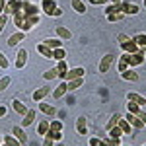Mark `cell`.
<instances>
[{
    "instance_id": "6da1fadb",
    "label": "cell",
    "mask_w": 146,
    "mask_h": 146,
    "mask_svg": "<svg viewBox=\"0 0 146 146\" xmlns=\"http://www.w3.org/2000/svg\"><path fill=\"white\" fill-rule=\"evenodd\" d=\"M12 20H14V25L18 27V31L27 33V31H31L35 25L39 23L41 16H25V14L20 10L18 14H14V16H12Z\"/></svg>"
},
{
    "instance_id": "7a4b0ae2",
    "label": "cell",
    "mask_w": 146,
    "mask_h": 146,
    "mask_svg": "<svg viewBox=\"0 0 146 146\" xmlns=\"http://www.w3.org/2000/svg\"><path fill=\"white\" fill-rule=\"evenodd\" d=\"M62 133H64V121L60 119V121H49V131H47V135L49 138H53L55 142H60L62 140Z\"/></svg>"
},
{
    "instance_id": "3957f363",
    "label": "cell",
    "mask_w": 146,
    "mask_h": 146,
    "mask_svg": "<svg viewBox=\"0 0 146 146\" xmlns=\"http://www.w3.org/2000/svg\"><path fill=\"white\" fill-rule=\"evenodd\" d=\"M41 12H45L47 16H51V18L62 16V10H60V6L56 4L55 0H41Z\"/></svg>"
},
{
    "instance_id": "277c9868",
    "label": "cell",
    "mask_w": 146,
    "mask_h": 146,
    "mask_svg": "<svg viewBox=\"0 0 146 146\" xmlns=\"http://www.w3.org/2000/svg\"><path fill=\"white\" fill-rule=\"evenodd\" d=\"M121 58H125L127 60V64L131 68H135L138 66V64H144V60H146V53H142L140 49L136 51V53H133V55H127V53H123L121 55Z\"/></svg>"
},
{
    "instance_id": "5b68a950",
    "label": "cell",
    "mask_w": 146,
    "mask_h": 146,
    "mask_svg": "<svg viewBox=\"0 0 146 146\" xmlns=\"http://www.w3.org/2000/svg\"><path fill=\"white\" fill-rule=\"evenodd\" d=\"M22 12L25 14V16H39V12H41V6H37V4H35V2H31V0H23Z\"/></svg>"
},
{
    "instance_id": "8992f818",
    "label": "cell",
    "mask_w": 146,
    "mask_h": 146,
    "mask_svg": "<svg viewBox=\"0 0 146 146\" xmlns=\"http://www.w3.org/2000/svg\"><path fill=\"white\" fill-rule=\"evenodd\" d=\"M22 4H23V0H6V8H4V14H8V16H14V14H18V12L22 10Z\"/></svg>"
},
{
    "instance_id": "52a82bcc",
    "label": "cell",
    "mask_w": 146,
    "mask_h": 146,
    "mask_svg": "<svg viewBox=\"0 0 146 146\" xmlns=\"http://www.w3.org/2000/svg\"><path fill=\"white\" fill-rule=\"evenodd\" d=\"M121 8H123L125 16H136V14L140 12V6H138V4H133V2H129V0H123V2H121Z\"/></svg>"
},
{
    "instance_id": "ba28073f",
    "label": "cell",
    "mask_w": 146,
    "mask_h": 146,
    "mask_svg": "<svg viewBox=\"0 0 146 146\" xmlns=\"http://www.w3.org/2000/svg\"><path fill=\"white\" fill-rule=\"evenodd\" d=\"M86 70L82 66H76V68H68V72L64 74V82H70V80H76V78H84Z\"/></svg>"
},
{
    "instance_id": "9c48e42d",
    "label": "cell",
    "mask_w": 146,
    "mask_h": 146,
    "mask_svg": "<svg viewBox=\"0 0 146 146\" xmlns=\"http://www.w3.org/2000/svg\"><path fill=\"white\" fill-rule=\"evenodd\" d=\"M49 94H51V88H49V86H41V88H37V90L31 94V100H33L35 103H39V101L45 100Z\"/></svg>"
},
{
    "instance_id": "30bf717a",
    "label": "cell",
    "mask_w": 146,
    "mask_h": 146,
    "mask_svg": "<svg viewBox=\"0 0 146 146\" xmlns=\"http://www.w3.org/2000/svg\"><path fill=\"white\" fill-rule=\"evenodd\" d=\"M125 119L129 121V125L135 129V133L136 131H140V129H144V123L140 121V117L138 115H133V113H125Z\"/></svg>"
},
{
    "instance_id": "8fae6325",
    "label": "cell",
    "mask_w": 146,
    "mask_h": 146,
    "mask_svg": "<svg viewBox=\"0 0 146 146\" xmlns=\"http://www.w3.org/2000/svg\"><path fill=\"white\" fill-rule=\"evenodd\" d=\"M115 62V56L109 53V55H105L103 58L100 60V72L101 74H105V72H109V68H111V64Z\"/></svg>"
},
{
    "instance_id": "7c38bea8",
    "label": "cell",
    "mask_w": 146,
    "mask_h": 146,
    "mask_svg": "<svg viewBox=\"0 0 146 146\" xmlns=\"http://www.w3.org/2000/svg\"><path fill=\"white\" fill-rule=\"evenodd\" d=\"M37 107H39V111H41V113H45L47 117H55V115H56V107H55V105H51V103H47V101H39Z\"/></svg>"
},
{
    "instance_id": "4fadbf2b",
    "label": "cell",
    "mask_w": 146,
    "mask_h": 146,
    "mask_svg": "<svg viewBox=\"0 0 146 146\" xmlns=\"http://www.w3.org/2000/svg\"><path fill=\"white\" fill-rule=\"evenodd\" d=\"M66 94H68V86H66V82H64V80H60V84L51 92V96H53L55 100H60V98H62V96H66Z\"/></svg>"
},
{
    "instance_id": "5bb4252c",
    "label": "cell",
    "mask_w": 146,
    "mask_h": 146,
    "mask_svg": "<svg viewBox=\"0 0 146 146\" xmlns=\"http://www.w3.org/2000/svg\"><path fill=\"white\" fill-rule=\"evenodd\" d=\"M74 129L78 135H88V119L86 117H78L76 123H74Z\"/></svg>"
},
{
    "instance_id": "9a60e30c",
    "label": "cell",
    "mask_w": 146,
    "mask_h": 146,
    "mask_svg": "<svg viewBox=\"0 0 146 146\" xmlns=\"http://www.w3.org/2000/svg\"><path fill=\"white\" fill-rule=\"evenodd\" d=\"M12 135L16 136L20 142H22V146L27 144V135H25V131H23V127H20V125H16L14 129H12Z\"/></svg>"
},
{
    "instance_id": "2e32d148",
    "label": "cell",
    "mask_w": 146,
    "mask_h": 146,
    "mask_svg": "<svg viewBox=\"0 0 146 146\" xmlns=\"http://www.w3.org/2000/svg\"><path fill=\"white\" fill-rule=\"evenodd\" d=\"M23 37H25V33H23V31H16V33H12L10 37H8V43H6V45L14 49L16 45H20V43L23 41Z\"/></svg>"
},
{
    "instance_id": "e0dca14e",
    "label": "cell",
    "mask_w": 146,
    "mask_h": 146,
    "mask_svg": "<svg viewBox=\"0 0 146 146\" xmlns=\"http://www.w3.org/2000/svg\"><path fill=\"white\" fill-rule=\"evenodd\" d=\"M117 127H119V129L123 131V135H131V136H135V135H136V133H135V129H133V127L129 125V121H127L125 117H121V119H119Z\"/></svg>"
},
{
    "instance_id": "ac0fdd59",
    "label": "cell",
    "mask_w": 146,
    "mask_h": 146,
    "mask_svg": "<svg viewBox=\"0 0 146 146\" xmlns=\"http://www.w3.org/2000/svg\"><path fill=\"white\" fill-rule=\"evenodd\" d=\"M119 45H121V49H123V53H127V55H133V53L138 51V47H136V43L133 41V37H131L129 41H125V43H119Z\"/></svg>"
},
{
    "instance_id": "d6986e66",
    "label": "cell",
    "mask_w": 146,
    "mask_h": 146,
    "mask_svg": "<svg viewBox=\"0 0 146 146\" xmlns=\"http://www.w3.org/2000/svg\"><path fill=\"white\" fill-rule=\"evenodd\" d=\"M25 62H27V51H25V49H20V51H18V56H16V62H14V64H16V68H18V70H20V68L25 66Z\"/></svg>"
},
{
    "instance_id": "ffe728a7",
    "label": "cell",
    "mask_w": 146,
    "mask_h": 146,
    "mask_svg": "<svg viewBox=\"0 0 146 146\" xmlns=\"http://www.w3.org/2000/svg\"><path fill=\"white\" fill-rule=\"evenodd\" d=\"M12 107H14V111L18 113V115H22V117L27 113V109H29V107H27L23 101H20V100H12Z\"/></svg>"
},
{
    "instance_id": "44dd1931",
    "label": "cell",
    "mask_w": 146,
    "mask_h": 146,
    "mask_svg": "<svg viewBox=\"0 0 146 146\" xmlns=\"http://www.w3.org/2000/svg\"><path fill=\"white\" fill-rule=\"evenodd\" d=\"M121 78L127 80V82H138V80H140V76L136 74V70H135V68H129V70L121 72Z\"/></svg>"
},
{
    "instance_id": "7402d4cb",
    "label": "cell",
    "mask_w": 146,
    "mask_h": 146,
    "mask_svg": "<svg viewBox=\"0 0 146 146\" xmlns=\"http://www.w3.org/2000/svg\"><path fill=\"white\" fill-rule=\"evenodd\" d=\"M35 121V109H27V113L23 115V121L20 123V127L23 129H27V127H31V123Z\"/></svg>"
},
{
    "instance_id": "603a6c76",
    "label": "cell",
    "mask_w": 146,
    "mask_h": 146,
    "mask_svg": "<svg viewBox=\"0 0 146 146\" xmlns=\"http://www.w3.org/2000/svg\"><path fill=\"white\" fill-rule=\"evenodd\" d=\"M55 68H56V72H58V78L64 80V74L68 72V68H70V66H68L66 58H64V60H56V66Z\"/></svg>"
},
{
    "instance_id": "cb8c5ba5",
    "label": "cell",
    "mask_w": 146,
    "mask_h": 146,
    "mask_svg": "<svg viewBox=\"0 0 146 146\" xmlns=\"http://www.w3.org/2000/svg\"><path fill=\"white\" fill-rule=\"evenodd\" d=\"M127 101H135V103H138L140 107L146 105L144 96H140V94H136V92H129V94H127Z\"/></svg>"
},
{
    "instance_id": "d4e9b609",
    "label": "cell",
    "mask_w": 146,
    "mask_h": 146,
    "mask_svg": "<svg viewBox=\"0 0 146 146\" xmlns=\"http://www.w3.org/2000/svg\"><path fill=\"white\" fill-rule=\"evenodd\" d=\"M51 51H55V49H58V47H62V39H58V37H49V39H45L43 41Z\"/></svg>"
},
{
    "instance_id": "484cf974",
    "label": "cell",
    "mask_w": 146,
    "mask_h": 146,
    "mask_svg": "<svg viewBox=\"0 0 146 146\" xmlns=\"http://www.w3.org/2000/svg\"><path fill=\"white\" fill-rule=\"evenodd\" d=\"M35 49H37V53H39L41 56H45V58H53V51H51L45 43H37V47H35Z\"/></svg>"
},
{
    "instance_id": "4316f807",
    "label": "cell",
    "mask_w": 146,
    "mask_h": 146,
    "mask_svg": "<svg viewBox=\"0 0 146 146\" xmlns=\"http://www.w3.org/2000/svg\"><path fill=\"white\" fill-rule=\"evenodd\" d=\"M55 33H56V37H58V39H64V41H66V39H72V33L68 31L66 27H62V25L55 27Z\"/></svg>"
},
{
    "instance_id": "83f0119b",
    "label": "cell",
    "mask_w": 146,
    "mask_h": 146,
    "mask_svg": "<svg viewBox=\"0 0 146 146\" xmlns=\"http://www.w3.org/2000/svg\"><path fill=\"white\" fill-rule=\"evenodd\" d=\"M2 142H4L6 146H22V142H20L14 135H2Z\"/></svg>"
},
{
    "instance_id": "f1b7e54d",
    "label": "cell",
    "mask_w": 146,
    "mask_h": 146,
    "mask_svg": "<svg viewBox=\"0 0 146 146\" xmlns=\"http://www.w3.org/2000/svg\"><path fill=\"white\" fill-rule=\"evenodd\" d=\"M70 6L74 8V12H78V14H86V4L82 0H70Z\"/></svg>"
},
{
    "instance_id": "f546056e",
    "label": "cell",
    "mask_w": 146,
    "mask_h": 146,
    "mask_svg": "<svg viewBox=\"0 0 146 146\" xmlns=\"http://www.w3.org/2000/svg\"><path fill=\"white\" fill-rule=\"evenodd\" d=\"M84 84V78H76V80H70V82H66V86H68V92H76Z\"/></svg>"
},
{
    "instance_id": "4dcf8cb0",
    "label": "cell",
    "mask_w": 146,
    "mask_h": 146,
    "mask_svg": "<svg viewBox=\"0 0 146 146\" xmlns=\"http://www.w3.org/2000/svg\"><path fill=\"white\" fill-rule=\"evenodd\" d=\"M133 41L136 43V47H138V49H144V47H146V33L135 35V37H133Z\"/></svg>"
},
{
    "instance_id": "1f68e13d",
    "label": "cell",
    "mask_w": 146,
    "mask_h": 146,
    "mask_svg": "<svg viewBox=\"0 0 146 146\" xmlns=\"http://www.w3.org/2000/svg\"><path fill=\"white\" fill-rule=\"evenodd\" d=\"M140 105L138 103H135V101H127V113H133V115H138L140 113Z\"/></svg>"
},
{
    "instance_id": "d6a6232c",
    "label": "cell",
    "mask_w": 146,
    "mask_h": 146,
    "mask_svg": "<svg viewBox=\"0 0 146 146\" xmlns=\"http://www.w3.org/2000/svg\"><path fill=\"white\" fill-rule=\"evenodd\" d=\"M119 12H123L121 4H107V6H105V16H109V14H119Z\"/></svg>"
},
{
    "instance_id": "836d02e7",
    "label": "cell",
    "mask_w": 146,
    "mask_h": 146,
    "mask_svg": "<svg viewBox=\"0 0 146 146\" xmlns=\"http://www.w3.org/2000/svg\"><path fill=\"white\" fill-rule=\"evenodd\" d=\"M47 131H49V121H39V125H37V135L39 136H45Z\"/></svg>"
},
{
    "instance_id": "e575fe53",
    "label": "cell",
    "mask_w": 146,
    "mask_h": 146,
    "mask_svg": "<svg viewBox=\"0 0 146 146\" xmlns=\"http://www.w3.org/2000/svg\"><path fill=\"white\" fill-rule=\"evenodd\" d=\"M53 58H55V60H64V58H66V51H64V47L55 49V51H53Z\"/></svg>"
},
{
    "instance_id": "d590c367",
    "label": "cell",
    "mask_w": 146,
    "mask_h": 146,
    "mask_svg": "<svg viewBox=\"0 0 146 146\" xmlns=\"http://www.w3.org/2000/svg\"><path fill=\"white\" fill-rule=\"evenodd\" d=\"M121 117H123L121 113H113L111 119H109V123H107V131H109V129H113V127H117V123H119V119H121Z\"/></svg>"
},
{
    "instance_id": "8d00e7d4",
    "label": "cell",
    "mask_w": 146,
    "mask_h": 146,
    "mask_svg": "<svg viewBox=\"0 0 146 146\" xmlns=\"http://www.w3.org/2000/svg\"><path fill=\"white\" fill-rule=\"evenodd\" d=\"M43 78L49 82V80H55V78H58V72H56V68H49L47 72H43Z\"/></svg>"
},
{
    "instance_id": "74e56055",
    "label": "cell",
    "mask_w": 146,
    "mask_h": 146,
    "mask_svg": "<svg viewBox=\"0 0 146 146\" xmlns=\"http://www.w3.org/2000/svg\"><path fill=\"white\" fill-rule=\"evenodd\" d=\"M105 18H107V22L115 23V22H121V20H125V14H123V12H119V14H109V16H105Z\"/></svg>"
},
{
    "instance_id": "f35d334b",
    "label": "cell",
    "mask_w": 146,
    "mask_h": 146,
    "mask_svg": "<svg viewBox=\"0 0 146 146\" xmlns=\"http://www.w3.org/2000/svg\"><path fill=\"white\" fill-rule=\"evenodd\" d=\"M10 84H12V78H10V76H2V78H0V92H4L8 86H10Z\"/></svg>"
},
{
    "instance_id": "ab89813d",
    "label": "cell",
    "mask_w": 146,
    "mask_h": 146,
    "mask_svg": "<svg viewBox=\"0 0 146 146\" xmlns=\"http://www.w3.org/2000/svg\"><path fill=\"white\" fill-rule=\"evenodd\" d=\"M105 140V144L107 146H121L123 142H121V138H113V136H107V138H103Z\"/></svg>"
},
{
    "instance_id": "60d3db41",
    "label": "cell",
    "mask_w": 146,
    "mask_h": 146,
    "mask_svg": "<svg viewBox=\"0 0 146 146\" xmlns=\"http://www.w3.org/2000/svg\"><path fill=\"white\" fill-rule=\"evenodd\" d=\"M107 133H109V136H113V138H121V136H125L123 131H121L119 127H113V129H109Z\"/></svg>"
},
{
    "instance_id": "b9f144b4",
    "label": "cell",
    "mask_w": 146,
    "mask_h": 146,
    "mask_svg": "<svg viewBox=\"0 0 146 146\" xmlns=\"http://www.w3.org/2000/svg\"><path fill=\"white\" fill-rule=\"evenodd\" d=\"M8 66H10V60H8V56H6L4 53H2V51H0V68H2V70H6Z\"/></svg>"
},
{
    "instance_id": "7bdbcfd3",
    "label": "cell",
    "mask_w": 146,
    "mask_h": 146,
    "mask_svg": "<svg viewBox=\"0 0 146 146\" xmlns=\"http://www.w3.org/2000/svg\"><path fill=\"white\" fill-rule=\"evenodd\" d=\"M8 20H10V16H8V14H0V33L4 31V27H6Z\"/></svg>"
},
{
    "instance_id": "ee69618b",
    "label": "cell",
    "mask_w": 146,
    "mask_h": 146,
    "mask_svg": "<svg viewBox=\"0 0 146 146\" xmlns=\"http://www.w3.org/2000/svg\"><path fill=\"white\" fill-rule=\"evenodd\" d=\"M117 68H119V74H121V72H125V70H129V64H127V60H125V58H119V62H117Z\"/></svg>"
},
{
    "instance_id": "f6af8a7d",
    "label": "cell",
    "mask_w": 146,
    "mask_h": 146,
    "mask_svg": "<svg viewBox=\"0 0 146 146\" xmlns=\"http://www.w3.org/2000/svg\"><path fill=\"white\" fill-rule=\"evenodd\" d=\"M92 6H107L109 4V0H88Z\"/></svg>"
},
{
    "instance_id": "bcb514c9",
    "label": "cell",
    "mask_w": 146,
    "mask_h": 146,
    "mask_svg": "<svg viewBox=\"0 0 146 146\" xmlns=\"http://www.w3.org/2000/svg\"><path fill=\"white\" fill-rule=\"evenodd\" d=\"M43 146H55V140L49 138V136H45V138H43Z\"/></svg>"
},
{
    "instance_id": "7dc6e473",
    "label": "cell",
    "mask_w": 146,
    "mask_h": 146,
    "mask_svg": "<svg viewBox=\"0 0 146 146\" xmlns=\"http://www.w3.org/2000/svg\"><path fill=\"white\" fill-rule=\"evenodd\" d=\"M138 117H140V121H142V123H144V127H146V111H144V109H140Z\"/></svg>"
},
{
    "instance_id": "c3c4849f",
    "label": "cell",
    "mask_w": 146,
    "mask_h": 146,
    "mask_svg": "<svg viewBox=\"0 0 146 146\" xmlns=\"http://www.w3.org/2000/svg\"><path fill=\"white\" fill-rule=\"evenodd\" d=\"M117 39H119V43H125V41H129L131 37H129V35H125V33H121L119 37H117Z\"/></svg>"
},
{
    "instance_id": "681fc988",
    "label": "cell",
    "mask_w": 146,
    "mask_h": 146,
    "mask_svg": "<svg viewBox=\"0 0 146 146\" xmlns=\"http://www.w3.org/2000/svg\"><path fill=\"white\" fill-rule=\"evenodd\" d=\"M6 113H8V107L6 105H0V117H6Z\"/></svg>"
},
{
    "instance_id": "f907efd6",
    "label": "cell",
    "mask_w": 146,
    "mask_h": 146,
    "mask_svg": "<svg viewBox=\"0 0 146 146\" xmlns=\"http://www.w3.org/2000/svg\"><path fill=\"white\" fill-rule=\"evenodd\" d=\"M4 8H6V0H0V14H4Z\"/></svg>"
},
{
    "instance_id": "816d5d0a",
    "label": "cell",
    "mask_w": 146,
    "mask_h": 146,
    "mask_svg": "<svg viewBox=\"0 0 146 146\" xmlns=\"http://www.w3.org/2000/svg\"><path fill=\"white\" fill-rule=\"evenodd\" d=\"M123 0H109V4H121Z\"/></svg>"
},
{
    "instance_id": "f5cc1de1",
    "label": "cell",
    "mask_w": 146,
    "mask_h": 146,
    "mask_svg": "<svg viewBox=\"0 0 146 146\" xmlns=\"http://www.w3.org/2000/svg\"><path fill=\"white\" fill-rule=\"evenodd\" d=\"M55 146H64V142H56V144Z\"/></svg>"
},
{
    "instance_id": "db71d44e",
    "label": "cell",
    "mask_w": 146,
    "mask_h": 146,
    "mask_svg": "<svg viewBox=\"0 0 146 146\" xmlns=\"http://www.w3.org/2000/svg\"><path fill=\"white\" fill-rule=\"evenodd\" d=\"M142 4H144V8H146V0H142Z\"/></svg>"
},
{
    "instance_id": "11a10c76",
    "label": "cell",
    "mask_w": 146,
    "mask_h": 146,
    "mask_svg": "<svg viewBox=\"0 0 146 146\" xmlns=\"http://www.w3.org/2000/svg\"><path fill=\"white\" fill-rule=\"evenodd\" d=\"M121 146H131V144H121Z\"/></svg>"
},
{
    "instance_id": "9f6ffc18",
    "label": "cell",
    "mask_w": 146,
    "mask_h": 146,
    "mask_svg": "<svg viewBox=\"0 0 146 146\" xmlns=\"http://www.w3.org/2000/svg\"><path fill=\"white\" fill-rule=\"evenodd\" d=\"M0 144H2V136H0Z\"/></svg>"
},
{
    "instance_id": "6f0895ef",
    "label": "cell",
    "mask_w": 146,
    "mask_h": 146,
    "mask_svg": "<svg viewBox=\"0 0 146 146\" xmlns=\"http://www.w3.org/2000/svg\"><path fill=\"white\" fill-rule=\"evenodd\" d=\"M144 100H146V94H144Z\"/></svg>"
},
{
    "instance_id": "680465c9",
    "label": "cell",
    "mask_w": 146,
    "mask_h": 146,
    "mask_svg": "<svg viewBox=\"0 0 146 146\" xmlns=\"http://www.w3.org/2000/svg\"><path fill=\"white\" fill-rule=\"evenodd\" d=\"M31 2H35V0H31Z\"/></svg>"
},
{
    "instance_id": "91938a15",
    "label": "cell",
    "mask_w": 146,
    "mask_h": 146,
    "mask_svg": "<svg viewBox=\"0 0 146 146\" xmlns=\"http://www.w3.org/2000/svg\"><path fill=\"white\" fill-rule=\"evenodd\" d=\"M142 146H146V144H142Z\"/></svg>"
}]
</instances>
